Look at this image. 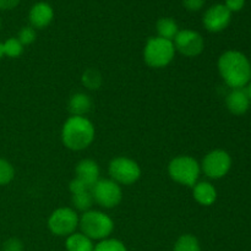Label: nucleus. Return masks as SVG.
Here are the masks:
<instances>
[{
    "label": "nucleus",
    "instance_id": "nucleus-1",
    "mask_svg": "<svg viewBox=\"0 0 251 251\" xmlns=\"http://www.w3.org/2000/svg\"><path fill=\"white\" fill-rule=\"evenodd\" d=\"M217 68L222 80L232 90L244 88L251 81V63L242 51H225L218 59Z\"/></svg>",
    "mask_w": 251,
    "mask_h": 251
},
{
    "label": "nucleus",
    "instance_id": "nucleus-2",
    "mask_svg": "<svg viewBox=\"0 0 251 251\" xmlns=\"http://www.w3.org/2000/svg\"><path fill=\"white\" fill-rule=\"evenodd\" d=\"M96 129L87 117L71 115L61 127V141L70 151H83L95 141Z\"/></svg>",
    "mask_w": 251,
    "mask_h": 251
},
{
    "label": "nucleus",
    "instance_id": "nucleus-3",
    "mask_svg": "<svg viewBox=\"0 0 251 251\" xmlns=\"http://www.w3.org/2000/svg\"><path fill=\"white\" fill-rule=\"evenodd\" d=\"M81 233L91 240H104L110 237L114 230V222L107 213L98 210L86 211L78 221Z\"/></svg>",
    "mask_w": 251,
    "mask_h": 251
},
{
    "label": "nucleus",
    "instance_id": "nucleus-4",
    "mask_svg": "<svg viewBox=\"0 0 251 251\" xmlns=\"http://www.w3.org/2000/svg\"><path fill=\"white\" fill-rule=\"evenodd\" d=\"M176 56V48L173 41L151 37L147 39L144 48V60L147 66L152 69H163L173 61Z\"/></svg>",
    "mask_w": 251,
    "mask_h": 251
},
{
    "label": "nucleus",
    "instance_id": "nucleus-5",
    "mask_svg": "<svg viewBox=\"0 0 251 251\" xmlns=\"http://www.w3.org/2000/svg\"><path fill=\"white\" fill-rule=\"evenodd\" d=\"M168 174L176 183L193 188L201 176V166L194 157L181 154L171 159L168 164Z\"/></svg>",
    "mask_w": 251,
    "mask_h": 251
},
{
    "label": "nucleus",
    "instance_id": "nucleus-6",
    "mask_svg": "<svg viewBox=\"0 0 251 251\" xmlns=\"http://www.w3.org/2000/svg\"><path fill=\"white\" fill-rule=\"evenodd\" d=\"M110 179L119 185H132L141 178V168L132 158L119 156L113 158L108 166Z\"/></svg>",
    "mask_w": 251,
    "mask_h": 251
},
{
    "label": "nucleus",
    "instance_id": "nucleus-7",
    "mask_svg": "<svg viewBox=\"0 0 251 251\" xmlns=\"http://www.w3.org/2000/svg\"><path fill=\"white\" fill-rule=\"evenodd\" d=\"M77 212L71 207H59L50 213L48 218L49 230L56 237H69L76 232L78 227Z\"/></svg>",
    "mask_w": 251,
    "mask_h": 251
},
{
    "label": "nucleus",
    "instance_id": "nucleus-8",
    "mask_svg": "<svg viewBox=\"0 0 251 251\" xmlns=\"http://www.w3.org/2000/svg\"><path fill=\"white\" fill-rule=\"evenodd\" d=\"M201 173L207 178L218 180L229 173L232 168V157L225 150H212L203 157L201 162Z\"/></svg>",
    "mask_w": 251,
    "mask_h": 251
},
{
    "label": "nucleus",
    "instance_id": "nucleus-9",
    "mask_svg": "<svg viewBox=\"0 0 251 251\" xmlns=\"http://www.w3.org/2000/svg\"><path fill=\"white\" fill-rule=\"evenodd\" d=\"M91 194L95 202L105 210L117 207L123 200L122 188L112 179H100L91 189Z\"/></svg>",
    "mask_w": 251,
    "mask_h": 251
},
{
    "label": "nucleus",
    "instance_id": "nucleus-10",
    "mask_svg": "<svg viewBox=\"0 0 251 251\" xmlns=\"http://www.w3.org/2000/svg\"><path fill=\"white\" fill-rule=\"evenodd\" d=\"M176 51L188 58H195L203 51L205 41L198 31L194 29H179L178 34L173 39Z\"/></svg>",
    "mask_w": 251,
    "mask_h": 251
},
{
    "label": "nucleus",
    "instance_id": "nucleus-11",
    "mask_svg": "<svg viewBox=\"0 0 251 251\" xmlns=\"http://www.w3.org/2000/svg\"><path fill=\"white\" fill-rule=\"evenodd\" d=\"M232 12L223 4H216L208 7L202 17V24L208 32L218 33L229 26Z\"/></svg>",
    "mask_w": 251,
    "mask_h": 251
},
{
    "label": "nucleus",
    "instance_id": "nucleus-12",
    "mask_svg": "<svg viewBox=\"0 0 251 251\" xmlns=\"http://www.w3.org/2000/svg\"><path fill=\"white\" fill-rule=\"evenodd\" d=\"M100 166L96 161L90 158L81 159L75 168V179H77L80 183L87 189H92L95 184L100 180Z\"/></svg>",
    "mask_w": 251,
    "mask_h": 251
},
{
    "label": "nucleus",
    "instance_id": "nucleus-13",
    "mask_svg": "<svg viewBox=\"0 0 251 251\" xmlns=\"http://www.w3.org/2000/svg\"><path fill=\"white\" fill-rule=\"evenodd\" d=\"M54 19V10L48 2L39 1L36 2L31 7L28 14V20L31 26L34 29H42L48 27Z\"/></svg>",
    "mask_w": 251,
    "mask_h": 251
},
{
    "label": "nucleus",
    "instance_id": "nucleus-14",
    "mask_svg": "<svg viewBox=\"0 0 251 251\" xmlns=\"http://www.w3.org/2000/svg\"><path fill=\"white\" fill-rule=\"evenodd\" d=\"M251 104L250 98L248 97L245 88H235L232 90L226 97L227 109L234 115H243L249 110Z\"/></svg>",
    "mask_w": 251,
    "mask_h": 251
},
{
    "label": "nucleus",
    "instance_id": "nucleus-15",
    "mask_svg": "<svg viewBox=\"0 0 251 251\" xmlns=\"http://www.w3.org/2000/svg\"><path fill=\"white\" fill-rule=\"evenodd\" d=\"M193 198L199 205L207 207L217 200V190L210 181H198L193 186Z\"/></svg>",
    "mask_w": 251,
    "mask_h": 251
},
{
    "label": "nucleus",
    "instance_id": "nucleus-16",
    "mask_svg": "<svg viewBox=\"0 0 251 251\" xmlns=\"http://www.w3.org/2000/svg\"><path fill=\"white\" fill-rule=\"evenodd\" d=\"M92 108V100L88 95L83 92L74 93L68 103V109L71 115L76 117H86Z\"/></svg>",
    "mask_w": 251,
    "mask_h": 251
},
{
    "label": "nucleus",
    "instance_id": "nucleus-17",
    "mask_svg": "<svg viewBox=\"0 0 251 251\" xmlns=\"http://www.w3.org/2000/svg\"><path fill=\"white\" fill-rule=\"evenodd\" d=\"M65 249L66 251H93L95 244H93V240L86 237L83 233L75 232L66 237Z\"/></svg>",
    "mask_w": 251,
    "mask_h": 251
},
{
    "label": "nucleus",
    "instance_id": "nucleus-18",
    "mask_svg": "<svg viewBox=\"0 0 251 251\" xmlns=\"http://www.w3.org/2000/svg\"><path fill=\"white\" fill-rule=\"evenodd\" d=\"M156 31L158 37H161V38L173 41L176 34H178L179 27L176 20L172 19V17H162L157 21Z\"/></svg>",
    "mask_w": 251,
    "mask_h": 251
},
{
    "label": "nucleus",
    "instance_id": "nucleus-19",
    "mask_svg": "<svg viewBox=\"0 0 251 251\" xmlns=\"http://www.w3.org/2000/svg\"><path fill=\"white\" fill-rule=\"evenodd\" d=\"M173 251H201V245L195 235L183 234L176 239Z\"/></svg>",
    "mask_w": 251,
    "mask_h": 251
},
{
    "label": "nucleus",
    "instance_id": "nucleus-20",
    "mask_svg": "<svg viewBox=\"0 0 251 251\" xmlns=\"http://www.w3.org/2000/svg\"><path fill=\"white\" fill-rule=\"evenodd\" d=\"M102 75L95 68H88L81 76V82L88 90H98L102 86Z\"/></svg>",
    "mask_w": 251,
    "mask_h": 251
},
{
    "label": "nucleus",
    "instance_id": "nucleus-21",
    "mask_svg": "<svg viewBox=\"0 0 251 251\" xmlns=\"http://www.w3.org/2000/svg\"><path fill=\"white\" fill-rule=\"evenodd\" d=\"M71 202H73L74 210H78L81 212H86V211H90L91 207L93 206V196L90 191H83V193L75 194V195H71Z\"/></svg>",
    "mask_w": 251,
    "mask_h": 251
},
{
    "label": "nucleus",
    "instance_id": "nucleus-22",
    "mask_svg": "<svg viewBox=\"0 0 251 251\" xmlns=\"http://www.w3.org/2000/svg\"><path fill=\"white\" fill-rule=\"evenodd\" d=\"M2 50H4V56L15 59L24 53V46L17 39V37H10L2 42Z\"/></svg>",
    "mask_w": 251,
    "mask_h": 251
},
{
    "label": "nucleus",
    "instance_id": "nucleus-23",
    "mask_svg": "<svg viewBox=\"0 0 251 251\" xmlns=\"http://www.w3.org/2000/svg\"><path fill=\"white\" fill-rule=\"evenodd\" d=\"M15 178V168L7 159L0 157V186L11 183Z\"/></svg>",
    "mask_w": 251,
    "mask_h": 251
},
{
    "label": "nucleus",
    "instance_id": "nucleus-24",
    "mask_svg": "<svg viewBox=\"0 0 251 251\" xmlns=\"http://www.w3.org/2000/svg\"><path fill=\"white\" fill-rule=\"evenodd\" d=\"M93 251H127V249L124 243L120 242L119 239L108 238L96 244Z\"/></svg>",
    "mask_w": 251,
    "mask_h": 251
},
{
    "label": "nucleus",
    "instance_id": "nucleus-25",
    "mask_svg": "<svg viewBox=\"0 0 251 251\" xmlns=\"http://www.w3.org/2000/svg\"><path fill=\"white\" fill-rule=\"evenodd\" d=\"M37 38L36 29L32 26H25L20 29L19 36H17V39L21 42L22 46H29V44L33 43Z\"/></svg>",
    "mask_w": 251,
    "mask_h": 251
},
{
    "label": "nucleus",
    "instance_id": "nucleus-26",
    "mask_svg": "<svg viewBox=\"0 0 251 251\" xmlns=\"http://www.w3.org/2000/svg\"><path fill=\"white\" fill-rule=\"evenodd\" d=\"M24 243L17 238H10L2 244V251H24Z\"/></svg>",
    "mask_w": 251,
    "mask_h": 251
},
{
    "label": "nucleus",
    "instance_id": "nucleus-27",
    "mask_svg": "<svg viewBox=\"0 0 251 251\" xmlns=\"http://www.w3.org/2000/svg\"><path fill=\"white\" fill-rule=\"evenodd\" d=\"M183 5L189 11H200L205 5V0H183Z\"/></svg>",
    "mask_w": 251,
    "mask_h": 251
},
{
    "label": "nucleus",
    "instance_id": "nucleus-28",
    "mask_svg": "<svg viewBox=\"0 0 251 251\" xmlns=\"http://www.w3.org/2000/svg\"><path fill=\"white\" fill-rule=\"evenodd\" d=\"M245 0H226L225 6L229 10L230 12H238L244 7Z\"/></svg>",
    "mask_w": 251,
    "mask_h": 251
},
{
    "label": "nucleus",
    "instance_id": "nucleus-29",
    "mask_svg": "<svg viewBox=\"0 0 251 251\" xmlns=\"http://www.w3.org/2000/svg\"><path fill=\"white\" fill-rule=\"evenodd\" d=\"M21 0H0V10H12L20 4Z\"/></svg>",
    "mask_w": 251,
    "mask_h": 251
},
{
    "label": "nucleus",
    "instance_id": "nucleus-30",
    "mask_svg": "<svg viewBox=\"0 0 251 251\" xmlns=\"http://www.w3.org/2000/svg\"><path fill=\"white\" fill-rule=\"evenodd\" d=\"M245 91H247V95H248V97L250 98V100H251V81L249 83H248L247 86H245Z\"/></svg>",
    "mask_w": 251,
    "mask_h": 251
},
{
    "label": "nucleus",
    "instance_id": "nucleus-31",
    "mask_svg": "<svg viewBox=\"0 0 251 251\" xmlns=\"http://www.w3.org/2000/svg\"><path fill=\"white\" fill-rule=\"evenodd\" d=\"M4 58V50H2V42H0V60Z\"/></svg>",
    "mask_w": 251,
    "mask_h": 251
},
{
    "label": "nucleus",
    "instance_id": "nucleus-32",
    "mask_svg": "<svg viewBox=\"0 0 251 251\" xmlns=\"http://www.w3.org/2000/svg\"><path fill=\"white\" fill-rule=\"evenodd\" d=\"M0 27H1V20H0Z\"/></svg>",
    "mask_w": 251,
    "mask_h": 251
},
{
    "label": "nucleus",
    "instance_id": "nucleus-33",
    "mask_svg": "<svg viewBox=\"0 0 251 251\" xmlns=\"http://www.w3.org/2000/svg\"><path fill=\"white\" fill-rule=\"evenodd\" d=\"M250 63H251V61H250Z\"/></svg>",
    "mask_w": 251,
    "mask_h": 251
}]
</instances>
